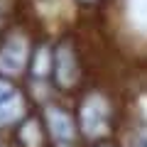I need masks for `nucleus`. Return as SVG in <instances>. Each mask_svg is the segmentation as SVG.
<instances>
[{
    "label": "nucleus",
    "mask_w": 147,
    "mask_h": 147,
    "mask_svg": "<svg viewBox=\"0 0 147 147\" xmlns=\"http://www.w3.org/2000/svg\"><path fill=\"white\" fill-rule=\"evenodd\" d=\"M81 127L88 137H98L108 127V103L103 96L93 93L81 105Z\"/></svg>",
    "instance_id": "f257e3e1"
},
{
    "label": "nucleus",
    "mask_w": 147,
    "mask_h": 147,
    "mask_svg": "<svg viewBox=\"0 0 147 147\" xmlns=\"http://www.w3.org/2000/svg\"><path fill=\"white\" fill-rule=\"evenodd\" d=\"M44 118H47V127L52 132V140L57 147H74L76 145V125H74L71 115L66 110L57 108V105H49L44 110Z\"/></svg>",
    "instance_id": "f03ea898"
},
{
    "label": "nucleus",
    "mask_w": 147,
    "mask_h": 147,
    "mask_svg": "<svg viewBox=\"0 0 147 147\" xmlns=\"http://www.w3.org/2000/svg\"><path fill=\"white\" fill-rule=\"evenodd\" d=\"M25 64H27V42L25 37L12 34L0 49V74L15 76L25 69Z\"/></svg>",
    "instance_id": "7ed1b4c3"
},
{
    "label": "nucleus",
    "mask_w": 147,
    "mask_h": 147,
    "mask_svg": "<svg viewBox=\"0 0 147 147\" xmlns=\"http://www.w3.org/2000/svg\"><path fill=\"white\" fill-rule=\"evenodd\" d=\"M54 76H57V84L64 88H71L79 81V64L69 44H61L54 54Z\"/></svg>",
    "instance_id": "20e7f679"
},
{
    "label": "nucleus",
    "mask_w": 147,
    "mask_h": 147,
    "mask_svg": "<svg viewBox=\"0 0 147 147\" xmlns=\"http://www.w3.org/2000/svg\"><path fill=\"white\" fill-rule=\"evenodd\" d=\"M22 110H25V100H22L20 93L12 91L5 100H0V125H10V123H15L17 118L22 115Z\"/></svg>",
    "instance_id": "39448f33"
},
{
    "label": "nucleus",
    "mask_w": 147,
    "mask_h": 147,
    "mask_svg": "<svg viewBox=\"0 0 147 147\" xmlns=\"http://www.w3.org/2000/svg\"><path fill=\"white\" fill-rule=\"evenodd\" d=\"M47 71H49V52L42 47L34 57V76H47Z\"/></svg>",
    "instance_id": "423d86ee"
},
{
    "label": "nucleus",
    "mask_w": 147,
    "mask_h": 147,
    "mask_svg": "<svg viewBox=\"0 0 147 147\" xmlns=\"http://www.w3.org/2000/svg\"><path fill=\"white\" fill-rule=\"evenodd\" d=\"M22 142L27 147H39V135H37V125L34 123H27L25 130H22Z\"/></svg>",
    "instance_id": "0eeeda50"
},
{
    "label": "nucleus",
    "mask_w": 147,
    "mask_h": 147,
    "mask_svg": "<svg viewBox=\"0 0 147 147\" xmlns=\"http://www.w3.org/2000/svg\"><path fill=\"white\" fill-rule=\"evenodd\" d=\"M10 93H12V86L7 84V81H3V79H0V100H5Z\"/></svg>",
    "instance_id": "6e6552de"
}]
</instances>
